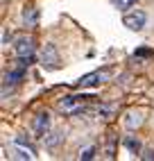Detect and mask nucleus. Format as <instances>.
I'll return each mask as SVG.
<instances>
[{"instance_id":"obj_1","label":"nucleus","mask_w":154,"mask_h":161,"mask_svg":"<svg viewBox=\"0 0 154 161\" xmlns=\"http://www.w3.org/2000/svg\"><path fill=\"white\" fill-rule=\"evenodd\" d=\"M14 52H16V57L20 61H25L27 66H30V61L34 59V39L32 36H18L16 39V43H14Z\"/></svg>"},{"instance_id":"obj_2","label":"nucleus","mask_w":154,"mask_h":161,"mask_svg":"<svg viewBox=\"0 0 154 161\" xmlns=\"http://www.w3.org/2000/svg\"><path fill=\"white\" fill-rule=\"evenodd\" d=\"M84 100H89V98H75V95H66V98H61L57 102V109L66 116H77V114H82L84 111Z\"/></svg>"},{"instance_id":"obj_3","label":"nucleus","mask_w":154,"mask_h":161,"mask_svg":"<svg viewBox=\"0 0 154 161\" xmlns=\"http://www.w3.org/2000/svg\"><path fill=\"white\" fill-rule=\"evenodd\" d=\"M109 77H111V73L109 70H95V73H89L84 75V77H80L75 82L77 89H89V86H100V84L109 82Z\"/></svg>"},{"instance_id":"obj_4","label":"nucleus","mask_w":154,"mask_h":161,"mask_svg":"<svg viewBox=\"0 0 154 161\" xmlns=\"http://www.w3.org/2000/svg\"><path fill=\"white\" fill-rule=\"evenodd\" d=\"M145 20H147L145 12L136 9V12H129V14H125V16H123V25H125L127 30H131V32H138V30L145 27Z\"/></svg>"},{"instance_id":"obj_5","label":"nucleus","mask_w":154,"mask_h":161,"mask_svg":"<svg viewBox=\"0 0 154 161\" xmlns=\"http://www.w3.org/2000/svg\"><path fill=\"white\" fill-rule=\"evenodd\" d=\"M41 64H43V68H48V70L59 68V52L52 43H46V48L41 50Z\"/></svg>"},{"instance_id":"obj_6","label":"nucleus","mask_w":154,"mask_h":161,"mask_svg":"<svg viewBox=\"0 0 154 161\" xmlns=\"http://www.w3.org/2000/svg\"><path fill=\"white\" fill-rule=\"evenodd\" d=\"M12 157H16V159H34L36 154H34V150H32L30 145H27V141L23 136H18L16 141L12 143Z\"/></svg>"},{"instance_id":"obj_7","label":"nucleus","mask_w":154,"mask_h":161,"mask_svg":"<svg viewBox=\"0 0 154 161\" xmlns=\"http://www.w3.org/2000/svg\"><path fill=\"white\" fill-rule=\"evenodd\" d=\"M32 130H34L36 138H43L48 132H50V114L48 111H41L36 118H34V123H32Z\"/></svg>"},{"instance_id":"obj_8","label":"nucleus","mask_w":154,"mask_h":161,"mask_svg":"<svg viewBox=\"0 0 154 161\" xmlns=\"http://www.w3.org/2000/svg\"><path fill=\"white\" fill-rule=\"evenodd\" d=\"M23 20L27 23V27H34L36 25V20H39V12L34 7H25V12H23Z\"/></svg>"},{"instance_id":"obj_9","label":"nucleus","mask_w":154,"mask_h":161,"mask_svg":"<svg viewBox=\"0 0 154 161\" xmlns=\"http://www.w3.org/2000/svg\"><path fill=\"white\" fill-rule=\"evenodd\" d=\"M143 123V118H140V114H136V111H129L127 116H125V127L127 130H134V127H138Z\"/></svg>"},{"instance_id":"obj_10","label":"nucleus","mask_w":154,"mask_h":161,"mask_svg":"<svg viewBox=\"0 0 154 161\" xmlns=\"http://www.w3.org/2000/svg\"><path fill=\"white\" fill-rule=\"evenodd\" d=\"M116 111V107L113 104H100V107H95V109H93V114L95 116H100V118H104V120H109V118H111V114Z\"/></svg>"},{"instance_id":"obj_11","label":"nucleus","mask_w":154,"mask_h":161,"mask_svg":"<svg viewBox=\"0 0 154 161\" xmlns=\"http://www.w3.org/2000/svg\"><path fill=\"white\" fill-rule=\"evenodd\" d=\"M125 147L127 150H131V152H134V154H138L140 152V143H138V138H134V136H125Z\"/></svg>"},{"instance_id":"obj_12","label":"nucleus","mask_w":154,"mask_h":161,"mask_svg":"<svg viewBox=\"0 0 154 161\" xmlns=\"http://www.w3.org/2000/svg\"><path fill=\"white\" fill-rule=\"evenodd\" d=\"M136 3H138V0H113V5L118 9H129V7H134Z\"/></svg>"},{"instance_id":"obj_13","label":"nucleus","mask_w":154,"mask_h":161,"mask_svg":"<svg viewBox=\"0 0 154 161\" xmlns=\"http://www.w3.org/2000/svg\"><path fill=\"white\" fill-rule=\"evenodd\" d=\"M59 143V134L57 132H48L46 134V145H57Z\"/></svg>"},{"instance_id":"obj_14","label":"nucleus","mask_w":154,"mask_h":161,"mask_svg":"<svg viewBox=\"0 0 154 161\" xmlns=\"http://www.w3.org/2000/svg\"><path fill=\"white\" fill-rule=\"evenodd\" d=\"M80 157H82V159H93V157H95V147L89 145L86 150H82V152H80Z\"/></svg>"},{"instance_id":"obj_15","label":"nucleus","mask_w":154,"mask_h":161,"mask_svg":"<svg viewBox=\"0 0 154 161\" xmlns=\"http://www.w3.org/2000/svg\"><path fill=\"white\" fill-rule=\"evenodd\" d=\"M143 159H154V150H145V152H143Z\"/></svg>"}]
</instances>
